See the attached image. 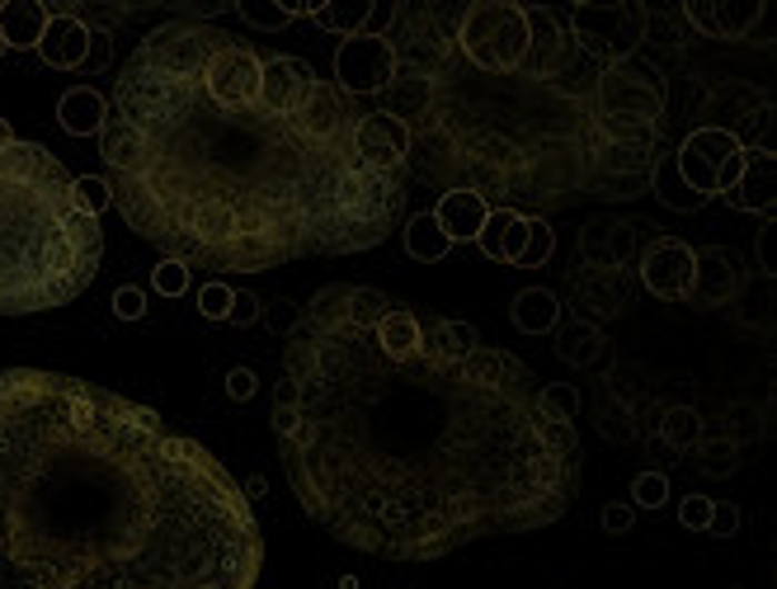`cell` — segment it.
I'll return each instance as SVG.
<instances>
[{
    "label": "cell",
    "instance_id": "cell-13",
    "mask_svg": "<svg viewBox=\"0 0 777 589\" xmlns=\"http://www.w3.org/2000/svg\"><path fill=\"white\" fill-rule=\"evenodd\" d=\"M509 317H514L518 330H528V336H547V330L561 321V302H556L547 288H528V292H518V298H514Z\"/></svg>",
    "mask_w": 777,
    "mask_h": 589
},
{
    "label": "cell",
    "instance_id": "cell-3",
    "mask_svg": "<svg viewBox=\"0 0 777 589\" xmlns=\"http://www.w3.org/2000/svg\"><path fill=\"white\" fill-rule=\"evenodd\" d=\"M641 6H396L382 113L415 174L518 218L641 199L660 166L669 86L641 52Z\"/></svg>",
    "mask_w": 777,
    "mask_h": 589
},
{
    "label": "cell",
    "instance_id": "cell-20",
    "mask_svg": "<svg viewBox=\"0 0 777 589\" xmlns=\"http://www.w3.org/2000/svg\"><path fill=\"white\" fill-rule=\"evenodd\" d=\"M631 500L641 509H660L669 500V481L660 477V471H641V477L631 481Z\"/></svg>",
    "mask_w": 777,
    "mask_h": 589
},
{
    "label": "cell",
    "instance_id": "cell-33",
    "mask_svg": "<svg viewBox=\"0 0 777 589\" xmlns=\"http://www.w3.org/2000/svg\"><path fill=\"white\" fill-rule=\"evenodd\" d=\"M231 391H236V397H250V391H255L250 372H236V378H231Z\"/></svg>",
    "mask_w": 777,
    "mask_h": 589
},
{
    "label": "cell",
    "instance_id": "cell-14",
    "mask_svg": "<svg viewBox=\"0 0 777 589\" xmlns=\"http://www.w3.org/2000/svg\"><path fill=\"white\" fill-rule=\"evenodd\" d=\"M406 250L415 254V260L438 264V260H444V254L452 250V241L444 236V227H438L434 212H415V218L406 222Z\"/></svg>",
    "mask_w": 777,
    "mask_h": 589
},
{
    "label": "cell",
    "instance_id": "cell-4",
    "mask_svg": "<svg viewBox=\"0 0 777 589\" xmlns=\"http://www.w3.org/2000/svg\"><path fill=\"white\" fill-rule=\"evenodd\" d=\"M265 528L203 443L43 368L0 372V589H255Z\"/></svg>",
    "mask_w": 777,
    "mask_h": 589
},
{
    "label": "cell",
    "instance_id": "cell-34",
    "mask_svg": "<svg viewBox=\"0 0 777 589\" xmlns=\"http://www.w3.org/2000/svg\"><path fill=\"white\" fill-rule=\"evenodd\" d=\"M231 302H236V311H231L236 321H250V317H255V307H250V298H231Z\"/></svg>",
    "mask_w": 777,
    "mask_h": 589
},
{
    "label": "cell",
    "instance_id": "cell-24",
    "mask_svg": "<svg viewBox=\"0 0 777 589\" xmlns=\"http://www.w3.org/2000/svg\"><path fill=\"white\" fill-rule=\"evenodd\" d=\"M241 14L250 19V24H265V29H283V24H288V19H292L297 10H278V6H250V0H246V6H241Z\"/></svg>",
    "mask_w": 777,
    "mask_h": 589
},
{
    "label": "cell",
    "instance_id": "cell-30",
    "mask_svg": "<svg viewBox=\"0 0 777 589\" xmlns=\"http://www.w3.org/2000/svg\"><path fill=\"white\" fill-rule=\"evenodd\" d=\"M185 283H189L185 279V264H175V260L156 273V288H161V292H185Z\"/></svg>",
    "mask_w": 777,
    "mask_h": 589
},
{
    "label": "cell",
    "instance_id": "cell-23",
    "mask_svg": "<svg viewBox=\"0 0 777 589\" xmlns=\"http://www.w3.org/2000/svg\"><path fill=\"white\" fill-rule=\"evenodd\" d=\"M707 519H711V500L707 496H688L679 505V523L693 528V533H707Z\"/></svg>",
    "mask_w": 777,
    "mask_h": 589
},
{
    "label": "cell",
    "instance_id": "cell-25",
    "mask_svg": "<svg viewBox=\"0 0 777 589\" xmlns=\"http://www.w3.org/2000/svg\"><path fill=\"white\" fill-rule=\"evenodd\" d=\"M735 528H740V509H735V505H716V500H711V519H707V533H716V538H730Z\"/></svg>",
    "mask_w": 777,
    "mask_h": 589
},
{
    "label": "cell",
    "instance_id": "cell-29",
    "mask_svg": "<svg viewBox=\"0 0 777 589\" xmlns=\"http://www.w3.org/2000/svg\"><path fill=\"white\" fill-rule=\"evenodd\" d=\"M227 307H231V292L222 283L203 288V311H208V317H227Z\"/></svg>",
    "mask_w": 777,
    "mask_h": 589
},
{
    "label": "cell",
    "instance_id": "cell-2",
    "mask_svg": "<svg viewBox=\"0 0 777 589\" xmlns=\"http://www.w3.org/2000/svg\"><path fill=\"white\" fill-rule=\"evenodd\" d=\"M358 123L302 57L175 19L118 71L99 156L123 222L175 264L265 273L372 250L401 222L410 170L368 166Z\"/></svg>",
    "mask_w": 777,
    "mask_h": 589
},
{
    "label": "cell",
    "instance_id": "cell-18",
    "mask_svg": "<svg viewBox=\"0 0 777 589\" xmlns=\"http://www.w3.org/2000/svg\"><path fill=\"white\" fill-rule=\"evenodd\" d=\"M551 246H556V236L542 218H528V246L524 254H518V269H542L551 260Z\"/></svg>",
    "mask_w": 777,
    "mask_h": 589
},
{
    "label": "cell",
    "instance_id": "cell-12",
    "mask_svg": "<svg viewBox=\"0 0 777 589\" xmlns=\"http://www.w3.org/2000/svg\"><path fill=\"white\" fill-rule=\"evenodd\" d=\"M86 38H90L86 24H76L71 14H57L43 29V38H38V52H43L52 67H76L86 57Z\"/></svg>",
    "mask_w": 777,
    "mask_h": 589
},
{
    "label": "cell",
    "instance_id": "cell-6",
    "mask_svg": "<svg viewBox=\"0 0 777 589\" xmlns=\"http://www.w3.org/2000/svg\"><path fill=\"white\" fill-rule=\"evenodd\" d=\"M674 166H679V180L697 193V199H711V193L735 189V180H740L749 166V151L735 142V132H726V128H697L679 147V156H674Z\"/></svg>",
    "mask_w": 777,
    "mask_h": 589
},
{
    "label": "cell",
    "instance_id": "cell-27",
    "mask_svg": "<svg viewBox=\"0 0 777 589\" xmlns=\"http://www.w3.org/2000/svg\"><path fill=\"white\" fill-rule=\"evenodd\" d=\"M542 406L551 410V416L570 420V416H575V391H570V387H542Z\"/></svg>",
    "mask_w": 777,
    "mask_h": 589
},
{
    "label": "cell",
    "instance_id": "cell-7",
    "mask_svg": "<svg viewBox=\"0 0 777 589\" xmlns=\"http://www.w3.org/2000/svg\"><path fill=\"white\" fill-rule=\"evenodd\" d=\"M335 71H340L345 94H382L396 76L391 43L387 38H372V33H353L340 48V57H335Z\"/></svg>",
    "mask_w": 777,
    "mask_h": 589
},
{
    "label": "cell",
    "instance_id": "cell-5",
    "mask_svg": "<svg viewBox=\"0 0 777 589\" xmlns=\"http://www.w3.org/2000/svg\"><path fill=\"white\" fill-rule=\"evenodd\" d=\"M104 260V231L48 147L0 118V317L76 302Z\"/></svg>",
    "mask_w": 777,
    "mask_h": 589
},
{
    "label": "cell",
    "instance_id": "cell-11",
    "mask_svg": "<svg viewBox=\"0 0 777 589\" xmlns=\"http://www.w3.org/2000/svg\"><path fill=\"white\" fill-rule=\"evenodd\" d=\"M684 14L693 19L707 38H745L754 24H759V0H735V6H684Z\"/></svg>",
    "mask_w": 777,
    "mask_h": 589
},
{
    "label": "cell",
    "instance_id": "cell-22",
    "mask_svg": "<svg viewBox=\"0 0 777 589\" xmlns=\"http://www.w3.org/2000/svg\"><path fill=\"white\" fill-rule=\"evenodd\" d=\"M524 246H528V218H514L505 227V241H500V264H518Z\"/></svg>",
    "mask_w": 777,
    "mask_h": 589
},
{
    "label": "cell",
    "instance_id": "cell-28",
    "mask_svg": "<svg viewBox=\"0 0 777 589\" xmlns=\"http://www.w3.org/2000/svg\"><path fill=\"white\" fill-rule=\"evenodd\" d=\"M665 435H669L674 443H693V439H697V420L688 416V410H674V416H669V429H665Z\"/></svg>",
    "mask_w": 777,
    "mask_h": 589
},
{
    "label": "cell",
    "instance_id": "cell-19",
    "mask_svg": "<svg viewBox=\"0 0 777 589\" xmlns=\"http://www.w3.org/2000/svg\"><path fill=\"white\" fill-rule=\"evenodd\" d=\"M650 189H660V199H665L669 208H684V212H693V208H703V203H707V199H697V193H693L684 180H669V174H665V161L655 166Z\"/></svg>",
    "mask_w": 777,
    "mask_h": 589
},
{
    "label": "cell",
    "instance_id": "cell-35",
    "mask_svg": "<svg viewBox=\"0 0 777 589\" xmlns=\"http://www.w3.org/2000/svg\"><path fill=\"white\" fill-rule=\"evenodd\" d=\"M0 48H6V38H0Z\"/></svg>",
    "mask_w": 777,
    "mask_h": 589
},
{
    "label": "cell",
    "instance_id": "cell-32",
    "mask_svg": "<svg viewBox=\"0 0 777 589\" xmlns=\"http://www.w3.org/2000/svg\"><path fill=\"white\" fill-rule=\"evenodd\" d=\"M118 311H123V317H137V311H142V298H137V292H118Z\"/></svg>",
    "mask_w": 777,
    "mask_h": 589
},
{
    "label": "cell",
    "instance_id": "cell-31",
    "mask_svg": "<svg viewBox=\"0 0 777 589\" xmlns=\"http://www.w3.org/2000/svg\"><path fill=\"white\" fill-rule=\"evenodd\" d=\"M604 528H608V533H627V528H631V505H608L604 509Z\"/></svg>",
    "mask_w": 777,
    "mask_h": 589
},
{
    "label": "cell",
    "instance_id": "cell-9",
    "mask_svg": "<svg viewBox=\"0 0 777 589\" xmlns=\"http://www.w3.org/2000/svg\"><path fill=\"white\" fill-rule=\"evenodd\" d=\"M358 151L377 170H410V132L406 123H396L391 113H363L358 123Z\"/></svg>",
    "mask_w": 777,
    "mask_h": 589
},
{
    "label": "cell",
    "instance_id": "cell-10",
    "mask_svg": "<svg viewBox=\"0 0 777 589\" xmlns=\"http://www.w3.org/2000/svg\"><path fill=\"white\" fill-rule=\"evenodd\" d=\"M434 218H438V227H444L448 241L457 246V241H476V236H481V227H486V218H490V208L476 199V193L452 189V193H444V199H438Z\"/></svg>",
    "mask_w": 777,
    "mask_h": 589
},
{
    "label": "cell",
    "instance_id": "cell-1",
    "mask_svg": "<svg viewBox=\"0 0 777 589\" xmlns=\"http://www.w3.org/2000/svg\"><path fill=\"white\" fill-rule=\"evenodd\" d=\"M273 439L307 515L382 561L532 533L580 496V435L514 353L353 283L288 330Z\"/></svg>",
    "mask_w": 777,
    "mask_h": 589
},
{
    "label": "cell",
    "instance_id": "cell-21",
    "mask_svg": "<svg viewBox=\"0 0 777 589\" xmlns=\"http://www.w3.org/2000/svg\"><path fill=\"white\" fill-rule=\"evenodd\" d=\"M518 218V212H509V208H490V218H486V227H481V236H476V246H481L490 260H500V241H505V227Z\"/></svg>",
    "mask_w": 777,
    "mask_h": 589
},
{
    "label": "cell",
    "instance_id": "cell-17",
    "mask_svg": "<svg viewBox=\"0 0 777 589\" xmlns=\"http://www.w3.org/2000/svg\"><path fill=\"white\" fill-rule=\"evenodd\" d=\"M311 14H316V24H321V29L353 38V33H363V24H368L372 6H368V0H358V6H316Z\"/></svg>",
    "mask_w": 777,
    "mask_h": 589
},
{
    "label": "cell",
    "instance_id": "cell-15",
    "mask_svg": "<svg viewBox=\"0 0 777 589\" xmlns=\"http://www.w3.org/2000/svg\"><path fill=\"white\" fill-rule=\"evenodd\" d=\"M43 19H48V10L43 6H29V0H19V6H6L0 10V38L6 43H14V48H29V43H38L43 38Z\"/></svg>",
    "mask_w": 777,
    "mask_h": 589
},
{
    "label": "cell",
    "instance_id": "cell-26",
    "mask_svg": "<svg viewBox=\"0 0 777 589\" xmlns=\"http://www.w3.org/2000/svg\"><path fill=\"white\" fill-rule=\"evenodd\" d=\"M76 193H81L86 212H94V218H99V208H104V203H113V199H109V184H104V180H76Z\"/></svg>",
    "mask_w": 777,
    "mask_h": 589
},
{
    "label": "cell",
    "instance_id": "cell-16",
    "mask_svg": "<svg viewBox=\"0 0 777 589\" xmlns=\"http://www.w3.org/2000/svg\"><path fill=\"white\" fill-rule=\"evenodd\" d=\"M104 113H109V104L99 100L94 90H71L62 100V123L71 132H99L104 128Z\"/></svg>",
    "mask_w": 777,
    "mask_h": 589
},
{
    "label": "cell",
    "instance_id": "cell-8",
    "mask_svg": "<svg viewBox=\"0 0 777 589\" xmlns=\"http://www.w3.org/2000/svg\"><path fill=\"white\" fill-rule=\"evenodd\" d=\"M641 283L655 292V298H665V302L693 298V292H697V254H693V246L674 241V236L655 241L646 250V260H641Z\"/></svg>",
    "mask_w": 777,
    "mask_h": 589
}]
</instances>
